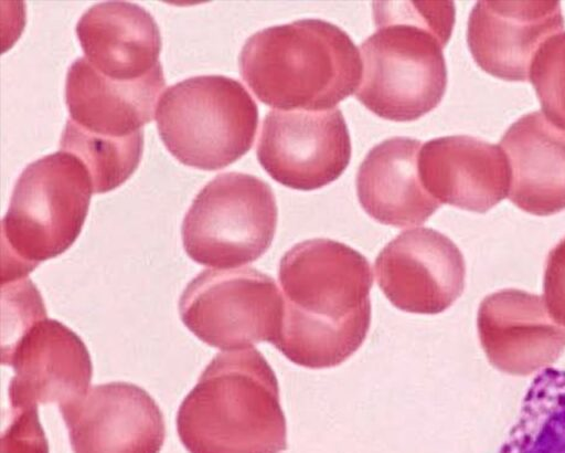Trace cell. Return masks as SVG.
I'll return each mask as SVG.
<instances>
[{"label": "cell", "instance_id": "603a6c76", "mask_svg": "<svg viewBox=\"0 0 565 453\" xmlns=\"http://www.w3.org/2000/svg\"><path fill=\"white\" fill-rule=\"evenodd\" d=\"M1 453H49L38 408L11 409L10 421L1 435Z\"/></svg>", "mask_w": 565, "mask_h": 453}, {"label": "cell", "instance_id": "5b68a950", "mask_svg": "<svg viewBox=\"0 0 565 453\" xmlns=\"http://www.w3.org/2000/svg\"><path fill=\"white\" fill-rule=\"evenodd\" d=\"M93 192L90 173L74 155L56 151L30 164L1 223V283L64 253L81 233Z\"/></svg>", "mask_w": 565, "mask_h": 453}, {"label": "cell", "instance_id": "ffe728a7", "mask_svg": "<svg viewBox=\"0 0 565 453\" xmlns=\"http://www.w3.org/2000/svg\"><path fill=\"white\" fill-rule=\"evenodd\" d=\"M499 453H565V369L546 368L534 378Z\"/></svg>", "mask_w": 565, "mask_h": 453}, {"label": "cell", "instance_id": "4fadbf2b", "mask_svg": "<svg viewBox=\"0 0 565 453\" xmlns=\"http://www.w3.org/2000/svg\"><path fill=\"white\" fill-rule=\"evenodd\" d=\"M477 326L489 362L509 375L544 370L565 349V327L552 318L543 297L523 291L504 289L483 298Z\"/></svg>", "mask_w": 565, "mask_h": 453}, {"label": "cell", "instance_id": "9c48e42d", "mask_svg": "<svg viewBox=\"0 0 565 453\" xmlns=\"http://www.w3.org/2000/svg\"><path fill=\"white\" fill-rule=\"evenodd\" d=\"M257 159L277 182L315 190L337 180L351 159V140L340 109L270 110L266 114Z\"/></svg>", "mask_w": 565, "mask_h": 453}, {"label": "cell", "instance_id": "52a82bcc", "mask_svg": "<svg viewBox=\"0 0 565 453\" xmlns=\"http://www.w3.org/2000/svg\"><path fill=\"white\" fill-rule=\"evenodd\" d=\"M270 186L248 173L217 175L196 194L181 227L186 254L228 270L252 263L270 246L277 225Z\"/></svg>", "mask_w": 565, "mask_h": 453}, {"label": "cell", "instance_id": "e0dca14e", "mask_svg": "<svg viewBox=\"0 0 565 453\" xmlns=\"http://www.w3.org/2000/svg\"><path fill=\"white\" fill-rule=\"evenodd\" d=\"M500 147L510 167L511 202L534 215L565 209V130L532 112L507 129Z\"/></svg>", "mask_w": 565, "mask_h": 453}, {"label": "cell", "instance_id": "7402d4cb", "mask_svg": "<svg viewBox=\"0 0 565 453\" xmlns=\"http://www.w3.org/2000/svg\"><path fill=\"white\" fill-rule=\"evenodd\" d=\"M546 118L565 130V33L543 43L529 75Z\"/></svg>", "mask_w": 565, "mask_h": 453}, {"label": "cell", "instance_id": "30bf717a", "mask_svg": "<svg viewBox=\"0 0 565 453\" xmlns=\"http://www.w3.org/2000/svg\"><path fill=\"white\" fill-rule=\"evenodd\" d=\"M2 365L14 370L9 384L11 409L58 407L89 388L93 366L82 339L64 324L42 316L2 341Z\"/></svg>", "mask_w": 565, "mask_h": 453}, {"label": "cell", "instance_id": "ac0fdd59", "mask_svg": "<svg viewBox=\"0 0 565 453\" xmlns=\"http://www.w3.org/2000/svg\"><path fill=\"white\" fill-rule=\"evenodd\" d=\"M76 33L86 60L108 78L136 81L160 65L159 27L136 3L94 4L78 20Z\"/></svg>", "mask_w": 565, "mask_h": 453}, {"label": "cell", "instance_id": "44dd1931", "mask_svg": "<svg viewBox=\"0 0 565 453\" xmlns=\"http://www.w3.org/2000/svg\"><path fill=\"white\" fill-rule=\"evenodd\" d=\"M62 151L77 157L88 169L93 191L116 189L137 169L143 148V133L111 139L94 136L67 119L60 139Z\"/></svg>", "mask_w": 565, "mask_h": 453}, {"label": "cell", "instance_id": "ba28073f", "mask_svg": "<svg viewBox=\"0 0 565 453\" xmlns=\"http://www.w3.org/2000/svg\"><path fill=\"white\" fill-rule=\"evenodd\" d=\"M179 313L186 328L222 350L274 344L281 325L282 296L273 277L253 268H211L184 288Z\"/></svg>", "mask_w": 565, "mask_h": 453}, {"label": "cell", "instance_id": "7a4b0ae2", "mask_svg": "<svg viewBox=\"0 0 565 453\" xmlns=\"http://www.w3.org/2000/svg\"><path fill=\"white\" fill-rule=\"evenodd\" d=\"M376 31L360 45L356 98L375 115L411 122L433 110L447 86L443 49L455 23L451 1L374 4Z\"/></svg>", "mask_w": 565, "mask_h": 453}, {"label": "cell", "instance_id": "5bb4252c", "mask_svg": "<svg viewBox=\"0 0 565 453\" xmlns=\"http://www.w3.org/2000/svg\"><path fill=\"white\" fill-rule=\"evenodd\" d=\"M563 30L558 1H479L469 15L467 42L484 72L526 81L540 48Z\"/></svg>", "mask_w": 565, "mask_h": 453}, {"label": "cell", "instance_id": "7c38bea8", "mask_svg": "<svg viewBox=\"0 0 565 453\" xmlns=\"http://www.w3.org/2000/svg\"><path fill=\"white\" fill-rule=\"evenodd\" d=\"M58 408L74 453H159L164 443L159 405L134 383L94 386Z\"/></svg>", "mask_w": 565, "mask_h": 453}, {"label": "cell", "instance_id": "2e32d148", "mask_svg": "<svg viewBox=\"0 0 565 453\" xmlns=\"http://www.w3.org/2000/svg\"><path fill=\"white\" fill-rule=\"evenodd\" d=\"M164 84L161 64L145 77L125 82L108 78L85 56L78 57L68 67L65 82L68 119L94 136H135L153 119L154 104Z\"/></svg>", "mask_w": 565, "mask_h": 453}, {"label": "cell", "instance_id": "d6986e66", "mask_svg": "<svg viewBox=\"0 0 565 453\" xmlns=\"http://www.w3.org/2000/svg\"><path fill=\"white\" fill-rule=\"evenodd\" d=\"M422 143L392 137L374 146L358 170L356 192L364 211L396 228L423 224L439 207L418 175Z\"/></svg>", "mask_w": 565, "mask_h": 453}, {"label": "cell", "instance_id": "6da1fadb", "mask_svg": "<svg viewBox=\"0 0 565 453\" xmlns=\"http://www.w3.org/2000/svg\"><path fill=\"white\" fill-rule=\"evenodd\" d=\"M282 318L273 344L296 365L335 367L363 344L371 324L369 261L330 239L302 241L280 260Z\"/></svg>", "mask_w": 565, "mask_h": 453}, {"label": "cell", "instance_id": "9a60e30c", "mask_svg": "<svg viewBox=\"0 0 565 453\" xmlns=\"http://www.w3.org/2000/svg\"><path fill=\"white\" fill-rule=\"evenodd\" d=\"M418 175L439 203L484 213L509 193L510 167L500 146L471 136L431 139L418 154Z\"/></svg>", "mask_w": 565, "mask_h": 453}, {"label": "cell", "instance_id": "8fae6325", "mask_svg": "<svg viewBox=\"0 0 565 453\" xmlns=\"http://www.w3.org/2000/svg\"><path fill=\"white\" fill-rule=\"evenodd\" d=\"M374 271L386 298L408 313L439 314L465 288L466 265L460 250L430 228L399 233L379 253Z\"/></svg>", "mask_w": 565, "mask_h": 453}, {"label": "cell", "instance_id": "277c9868", "mask_svg": "<svg viewBox=\"0 0 565 453\" xmlns=\"http://www.w3.org/2000/svg\"><path fill=\"white\" fill-rule=\"evenodd\" d=\"M239 72L255 96L280 110H327L361 82L358 48L339 27L302 19L266 28L247 39Z\"/></svg>", "mask_w": 565, "mask_h": 453}, {"label": "cell", "instance_id": "3957f363", "mask_svg": "<svg viewBox=\"0 0 565 453\" xmlns=\"http://www.w3.org/2000/svg\"><path fill=\"white\" fill-rule=\"evenodd\" d=\"M189 453H280L287 426L276 375L255 348L217 354L180 404Z\"/></svg>", "mask_w": 565, "mask_h": 453}, {"label": "cell", "instance_id": "8992f818", "mask_svg": "<svg viewBox=\"0 0 565 453\" xmlns=\"http://www.w3.org/2000/svg\"><path fill=\"white\" fill-rule=\"evenodd\" d=\"M156 120L167 149L185 166L227 167L252 147L258 109L246 88L223 75L186 78L161 95Z\"/></svg>", "mask_w": 565, "mask_h": 453}, {"label": "cell", "instance_id": "cb8c5ba5", "mask_svg": "<svg viewBox=\"0 0 565 453\" xmlns=\"http://www.w3.org/2000/svg\"><path fill=\"white\" fill-rule=\"evenodd\" d=\"M543 299L552 318L565 327V238L546 259Z\"/></svg>", "mask_w": 565, "mask_h": 453}]
</instances>
